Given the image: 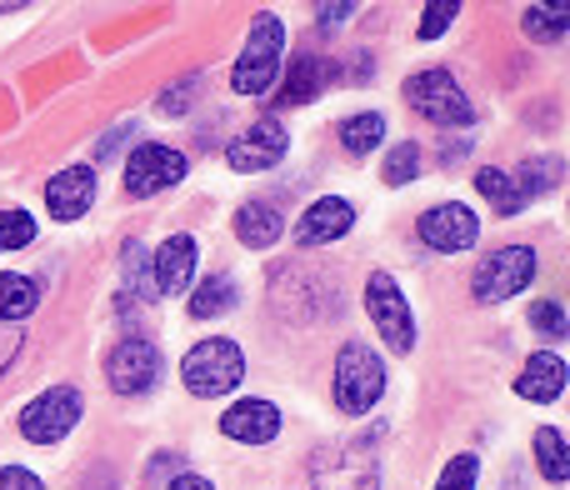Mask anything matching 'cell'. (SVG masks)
<instances>
[{"label":"cell","mask_w":570,"mask_h":490,"mask_svg":"<svg viewBox=\"0 0 570 490\" xmlns=\"http://www.w3.org/2000/svg\"><path fill=\"white\" fill-rule=\"evenodd\" d=\"M106 381L120 395H146L160 381V351L146 335H126L116 351L106 355Z\"/></svg>","instance_id":"7c38bea8"},{"label":"cell","mask_w":570,"mask_h":490,"mask_svg":"<svg viewBox=\"0 0 570 490\" xmlns=\"http://www.w3.org/2000/svg\"><path fill=\"white\" fill-rule=\"evenodd\" d=\"M365 311H371L375 331H381V341L391 351H401V355L415 351V315L391 271H371V281H365Z\"/></svg>","instance_id":"ba28073f"},{"label":"cell","mask_w":570,"mask_h":490,"mask_svg":"<svg viewBox=\"0 0 570 490\" xmlns=\"http://www.w3.org/2000/svg\"><path fill=\"white\" fill-rule=\"evenodd\" d=\"M521 26H525V36H535V40H561L570 26V6H525Z\"/></svg>","instance_id":"d4e9b609"},{"label":"cell","mask_w":570,"mask_h":490,"mask_svg":"<svg viewBox=\"0 0 570 490\" xmlns=\"http://www.w3.org/2000/svg\"><path fill=\"white\" fill-rule=\"evenodd\" d=\"M335 136H341V146L351 150V156H365L371 146H381V140H385V116H381V110H361V116H345Z\"/></svg>","instance_id":"7402d4cb"},{"label":"cell","mask_w":570,"mask_h":490,"mask_svg":"<svg viewBox=\"0 0 570 490\" xmlns=\"http://www.w3.org/2000/svg\"><path fill=\"white\" fill-rule=\"evenodd\" d=\"M355 226V206L351 200H341V196H321V200H311L305 206V216L295 220V245H331V241H341L345 231Z\"/></svg>","instance_id":"4fadbf2b"},{"label":"cell","mask_w":570,"mask_h":490,"mask_svg":"<svg viewBox=\"0 0 570 490\" xmlns=\"http://www.w3.org/2000/svg\"><path fill=\"white\" fill-rule=\"evenodd\" d=\"M415 236L441 255H461L481 241V216L471 206H461V200H445V206H431L415 220Z\"/></svg>","instance_id":"30bf717a"},{"label":"cell","mask_w":570,"mask_h":490,"mask_svg":"<svg viewBox=\"0 0 570 490\" xmlns=\"http://www.w3.org/2000/svg\"><path fill=\"white\" fill-rule=\"evenodd\" d=\"M325 86H331V66H325L321 56H295V60H291V70H285V86H281L276 106H281V110L311 106V100L321 96Z\"/></svg>","instance_id":"e0dca14e"},{"label":"cell","mask_w":570,"mask_h":490,"mask_svg":"<svg viewBox=\"0 0 570 490\" xmlns=\"http://www.w3.org/2000/svg\"><path fill=\"white\" fill-rule=\"evenodd\" d=\"M405 100H411L415 116H425L431 126H471L475 120V106L465 100V90L455 86L451 70H441V66L405 80Z\"/></svg>","instance_id":"8992f818"},{"label":"cell","mask_w":570,"mask_h":490,"mask_svg":"<svg viewBox=\"0 0 570 490\" xmlns=\"http://www.w3.org/2000/svg\"><path fill=\"white\" fill-rule=\"evenodd\" d=\"M381 176H385V186H411V180L421 176V146H415V140H405V146H391Z\"/></svg>","instance_id":"4316f807"},{"label":"cell","mask_w":570,"mask_h":490,"mask_svg":"<svg viewBox=\"0 0 570 490\" xmlns=\"http://www.w3.org/2000/svg\"><path fill=\"white\" fill-rule=\"evenodd\" d=\"M180 180H186V156H180L176 146L146 140V146L130 150V160H126V190H130L136 200L160 196V190L180 186Z\"/></svg>","instance_id":"9c48e42d"},{"label":"cell","mask_w":570,"mask_h":490,"mask_svg":"<svg viewBox=\"0 0 570 490\" xmlns=\"http://www.w3.org/2000/svg\"><path fill=\"white\" fill-rule=\"evenodd\" d=\"M281 56H285V26L276 16H256L250 20L246 46H240L236 70H230L236 96H250V100L266 96V90L276 86V76H281Z\"/></svg>","instance_id":"7a4b0ae2"},{"label":"cell","mask_w":570,"mask_h":490,"mask_svg":"<svg viewBox=\"0 0 570 490\" xmlns=\"http://www.w3.org/2000/svg\"><path fill=\"white\" fill-rule=\"evenodd\" d=\"M461 16V6L455 0H435V6L421 10V40H441L445 30H451V20Z\"/></svg>","instance_id":"4dcf8cb0"},{"label":"cell","mask_w":570,"mask_h":490,"mask_svg":"<svg viewBox=\"0 0 570 490\" xmlns=\"http://www.w3.org/2000/svg\"><path fill=\"white\" fill-rule=\"evenodd\" d=\"M36 241V216L30 210H0V251H20Z\"/></svg>","instance_id":"83f0119b"},{"label":"cell","mask_w":570,"mask_h":490,"mask_svg":"<svg viewBox=\"0 0 570 490\" xmlns=\"http://www.w3.org/2000/svg\"><path fill=\"white\" fill-rule=\"evenodd\" d=\"M180 381H186L190 395L210 401V395H230L240 381H246V355H240L236 341L216 335V341H200L186 351L180 361Z\"/></svg>","instance_id":"3957f363"},{"label":"cell","mask_w":570,"mask_h":490,"mask_svg":"<svg viewBox=\"0 0 570 490\" xmlns=\"http://www.w3.org/2000/svg\"><path fill=\"white\" fill-rule=\"evenodd\" d=\"M351 16H355V6H321V10H315V20H321L325 36H331V30L341 26V20H351Z\"/></svg>","instance_id":"e575fe53"},{"label":"cell","mask_w":570,"mask_h":490,"mask_svg":"<svg viewBox=\"0 0 570 490\" xmlns=\"http://www.w3.org/2000/svg\"><path fill=\"white\" fill-rule=\"evenodd\" d=\"M220 431L240 445H266L281 435V411L271 401H236L220 415Z\"/></svg>","instance_id":"2e32d148"},{"label":"cell","mask_w":570,"mask_h":490,"mask_svg":"<svg viewBox=\"0 0 570 490\" xmlns=\"http://www.w3.org/2000/svg\"><path fill=\"white\" fill-rule=\"evenodd\" d=\"M475 481H481V461H475V455H455V461L441 471L435 490H475Z\"/></svg>","instance_id":"f546056e"},{"label":"cell","mask_w":570,"mask_h":490,"mask_svg":"<svg viewBox=\"0 0 570 490\" xmlns=\"http://www.w3.org/2000/svg\"><path fill=\"white\" fill-rule=\"evenodd\" d=\"M40 305V285L30 275H16V271H0V325L10 321H26L30 311Z\"/></svg>","instance_id":"ffe728a7"},{"label":"cell","mask_w":570,"mask_h":490,"mask_svg":"<svg viewBox=\"0 0 570 490\" xmlns=\"http://www.w3.org/2000/svg\"><path fill=\"white\" fill-rule=\"evenodd\" d=\"M196 265H200V255H196V236H170L166 245L156 251V261H150V281H156V295H180L190 281H196Z\"/></svg>","instance_id":"9a60e30c"},{"label":"cell","mask_w":570,"mask_h":490,"mask_svg":"<svg viewBox=\"0 0 570 490\" xmlns=\"http://www.w3.org/2000/svg\"><path fill=\"white\" fill-rule=\"evenodd\" d=\"M561 186V160L556 156H531L521 166V196H546Z\"/></svg>","instance_id":"484cf974"},{"label":"cell","mask_w":570,"mask_h":490,"mask_svg":"<svg viewBox=\"0 0 570 490\" xmlns=\"http://www.w3.org/2000/svg\"><path fill=\"white\" fill-rule=\"evenodd\" d=\"M20 355V331L16 325H0V375L10 371V361Z\"/></svg>","instance_id":"836d02e7"},{"label":"cell","mask_w":570,"mask_h":490,"mask_svg":"<svg viewBox=\"0 0 570 490\" xmlns=\"http://www.w3.org/2000/svg\"><path fill=\"white\" fill-rule=\"evenodd\" d=\"M535 271H541V261H535L531 245H501V251H491L475 265L471 295L481 305H501V301H511V295H521L525 285L535 281Z\"/></svg>","instance_id":"5b68a950"},{"label":"cell","mask_w":570,"mask_h":490,"mask_svg":"<svg viewBox=\"0 0 570 490\" xmlns=\"http://www.w3.org/2000/svg\"><path fill=\"white\" fill-rule=\"evenodd\" d=\"M285 150H291V136H285V126H281L276 116H261L256 126L240 130V136L226 146V166L240 170V176H256V170L281 166Z\"/></svg>","instance_id":"8fae6325"},{"label":"cell","mask_w":570,"mask_h":490,"mask_svg":"<svg viewBox=\"0 0 570 490\" xmlns=\"http://www.w3.org/2000/svg\"><path fill=\"white\" fill-rule=\"evenodd\" d=\"M170 490H216L206 481V476H176V481H170Z\"/></svg>","instance_id":"d590c367"},{"label":"cell","mask_w":570,"mask_h":490,"mask_svg":"<svg viewBox=\"0 0 570 490\" xmlns=\"http://www.w3.org/2000/svg\"><path fill=\"white\" fill-rule=\"evenodd\" d=\"M196 86H200V80L196 76H190V80H180V86H170V90H160V116H186V100L190 96H196Z\"/></svg>","instance_id":"1f68e13d"},{"label":"cell","mask_w":570,"mask_h":490,"mask_svg":"<svg viewBox=\"0 0 570 490\" xmlns=\"http://www.w3.org/2000/svg\"><path fill=\"white\" fill-rule=\"evenodd\" d=\"M311 490H381V465H375L371 435L321 445L311 455Z\"/></svg>","instance_id":"6da1fadb"},{"label":"cell","mask_w":570,"mask_h":490,"mask_svg":"<svg viewBox=\"0 0 570 490\" xmlns=\"http://www.w3.org/2000/svg\"><path fill=\"white\" fill-rule=\"evenodd\" d=\"M381 395H385L381 355H375L371 345H361V341L341 345V355H335V405H341L345 415H365Z\"/></svg>","instance_id":"277c9868"},{"label":"cell","mask_w":570,"mask_h":490,"mask_svg":"<svg viewBox=\"0 0 570 490\" xmlns=\"http://www.w3.org/2000/svg\"><path fill=\"white\" fill-rule=\"evenodd\" d=\"M80 411H86V401H80L76 385H50L20 411V435L30 445H56L80 425Z\"/></svg>","instance_id":"52a82bcc"},{"label":"cell","mask_w":570,"mask_h":490,"mask_svg":"<svg viewBox=\"0 0 570 490\" xmlns=\"http://www.w3.org/2000/svg\"><path fill=\"white\" fill-rule=\"evenodd\" d=\"M90 200H96V170L90 166H66L50 176L46 186V210L56 220H80L90 210Z\"/></svg>","instance_id":"5bb4252c"},{"label":"cell","mask_w":570,"mask_h":490,"mask_svg":"<svg viewBox=\"0 0 570 490\" xmlns=\"http://www.w3.org/2000/svg\"><path fill=\"white\" fill-rule=\"evenodd\" d=\"M475 190H481L485 200H491L501 216H515V210L525 206V196L511 186V176L505 170H495V166H485V170H475Z\"/></svg>","instance_id":"cb8c5ba5"},{"label":"cell","mask_w":570,"mask_h":490,"mask_svg":"<svg viewBox=\"0 0 570 490\" xmlns=\"http://www.w3.org/2000/svg\"><path fill=\"white\" fill-rule=\"evenodd\" d=\"M0 490H46V481L26 465H0Z\"/></svg>","instance_id":"d6a6232c"},{"label":"cell","mask_w":570,"mask_h":490,"mask_svg":"<svg viewBox=\"0 0 570 490\" xmlns=\"http://www.w3.org/2000/svg\"><path fill=\"white\" fill-rule=\"evenodd\" d=\"M535 461H541V476L546 481H570V451H566V441H561V431L556 425H541L535 431Z\"/></svg>","instance_id":"603a6c76"},{"label":"cell","mask_w":570,"mask_h":490,"mask_svg":"<svg viewBox=\"0 0 570 490\" xmlns=\"http://www.w3.org/2000/svg\"><path fill=\"white\" fill-rule=\"evenodd\" d=\"M236 305H240V295H236V281H230V275H210V281H200L196 295H190V315H196V321L226 315V311H236Z\"/></svg>","instance_id":"44dd1931"},{"label":"cell","mask_w":570,"mask_h":490,"mask_svg":"<svg viewBox=\"0 0 570 490\" xmlns=\"http://www.w3.org/2000/svg\"><path fill=\"white\" fill-rule=\"evenodd\" d=\"M531 325L546 335V341H566L570 321H566V305L561 301H535L531 305Z\"/></svg>","instance_id":"f1b7e54d"},{"label":"cell","mask_w":570,"mask_h":490,"mask_svg":"<svg viewBox=\"0 0 570 490\" xmlns=\"http://www.w3.org/2000/svg\"><path fill=\"white\" fill-rule=\"evenodd\" d=\"M515 391H521L525 401H541V405L561 401V391H566V361H561L556 351H535L531 361H525V371H521V381H515Z\"/></svg>","instance_id":"ac0fdd59"},{"label":"cell","mask_w":570,"mask_h":490,"mask_svg":"<svg viewBox=\"0 0 570 490\" xmlns=\"http://www.w3.org/2000/svg\"><path fill=\"white\" fill-rule=\"evenodd\" d=\"M236 236H240V245H250V251H266V245H276L285 236V216L271 200H250V206L236 210Z\"/></svg>","instance_id":"d6986e66"}]
</instances>
